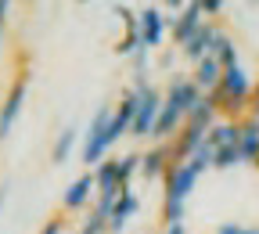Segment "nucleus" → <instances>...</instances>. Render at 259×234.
<instances>
[{"label":"nucleus","mask_w":259,"mask_h":234,"mask_svg":"<svg viewBox=\"0 0 259 234\" xmlns=\"http://www.w3.org/2000/svg\"><path fill=\"white\" fill-rule=\"evenodd\" d=\"M252 90H255V83L245 72V65H234V69L223 72L220 87L209 94V101L216 105L220 115H227L231 123H241L248 115V108H252Z\"/></svg>","instance_id":"1"},{"label":"nucleus","mask_w":259,"mask_h":234,"mask_svg":"<svg viewBox=\"0 0 259 234\" xmlns=\"http://www.w3.org/2000/svg\"><path fill=\"white\" fill-rule=\"evenodd\" d=\"M108 123H112V108H97L94 119H90V126H87V133H83L79 162L87 166L90 173L105 162V155H108V148H112V144H108Z\"/></svg>","instance_id":"2"},{"label":"nucleus","mask_w":259,"mask_h":234,"mask_svg":"<svg viewBox=\"0 0 259 234\" xmlns=\"http://www.w3.org/2000/svg\"><path fill=\"white\" fill-rule=\"evenodd\" d=\"M134 90L141 94V105H137V119H134L130 137H151V130L158 123V112H162V105H166V94H158L148 80H137Z\"/></svg>","instance_id":"3"},{"label":"nucleus","mask_w":259,"mask_h":234,"mask_svg":"<svg viewBox=\"0 0 259 234\" xmlns=\"http://www.w3.org/2000/svg\"><path fill=\"white\" fill-rule=\"evenodd\" d=\"M25 97H29V76L18 72L15 83L8 87L4 94V105H0V141H8V133L15 130V119L22 115V105H25Z\"/></svg>","instance_id":"4"},{"label":"nucleus","mask_w":259,"mask_h":234,"mask_svg":"<svg viewBox=\"0 0 259 234\" xmlns=\"http://www.w3.org/2000/svg\"><path fill=\"white\" fill-rule=\"evenodd\" d=\"M202 25H205L202 4H198V0H187L184 11L169 18V36H173V44H177V47H184V44H191V40H194V32H198Z\"/></svg>","instance_id":"5"},{"label":"nucleus","mask_w":259,"mask_h":234,"mask_svg":"<svg viewBox=\"0 0 259 234\" xmlns=\"http://www.w3.org/2000/svg\"><path fill=\"white\" fill-rule=\"evenodd\" d=\"M137 105H141V94L137 90H122L119 105L112 108V123H108V144H115L122 133L134 130V119H137Z\"/></svg>","instance_id":"6"},{"label":"nucleus","mask_w":259,"mask_h":234,"mask_svg":"<svg viewBox=\"0 0 259 234\" xmlns=\"http://www.w3.org/2000/svg\"><path fill=\"white\" fill-rule=\"evenodd\" d=\"M205 97H209V94H205L198 83H194L191 76H173V80H169V90H166V101L180 105V108H184V115H191L194 108L205 101Z\"/></svg>","instance_id":"7"},{"label":"nucleus","mask_w":259,"mask_h":234,"mask_svg":"<svg viewBox=\"0 0 259 234\" xmlns=\"http://www.w3.org/2000/svg\"><path fill=\"white\" fill-rule=\"evenodd\" d=\"M166 32H169V18H166V11L155 8V4L141 8V40H144V47H148V51L162 47Z\"/></svg>","instance_id":"8"},{"label":"nucleus","mask_w":259,"mask_h":234,"mask_svg":"<svg viewBox=\"0 0 259 234\" xmlns=\"http://www.w3.org/2000/svg\"><path fill=\"white\" fill-rule=\"evenodd\" d=\"M162 180H166V198H173V202H187V194L194 191V184H198V173H194L191 162H173L169 173Z\"/></svg>","instance_id":"9"},{"label":"nucleus","mask_w":259,"mask_h":234,"mask_svg":"<svg viewBox=\"0 0 259 234\" xmlns=\"http://www.w3.org/2000/svg\"><path fill=\"white\" fill-rule=\"evenodd\" d=\"M94 194H97V180H94V173H83V177H76L69 187H65V194H61V209H65V213H79V209L90 206Z\"/></svg>","instance_id":"10"},{"label":"nucleus","mask_w":259,"mask_h":234,"mask_svg":"<svg viewBox=\"0 0 259 234\" xmlns=\"http://www.w3.org/2000/svg\"><path fill=\"white\" fill-rule=\"evenodd\" d=\"M205 137H209V130H202V126H191V123H184V130L177 133V137L169 141V151H173V162H187L194 151H198L202 144H205Z\"/></svg>","instance_id":"11"},{"label":"nucleus","mask_w":259,"mask_h":234,"mask_svg":"<svg viewBox=\"0 0 259 234\" xmlns=\"http://www.w3.org/2000/svg\"><path fill=\"white\" fill-rule=\"evenodd\" d=\"M137 209H141L137 191H134V187H122L119 202H115V209H112V220H108V234H122V227L137 216Z\"/></svg>","instance_id":"12"},{"label":"nucleus","mask_w":259,"mask_h":234,"mask_svg":"<svg viewBox=\"0 0 259 234\" xmlns=\"http://www.w3.org/2000/svg\"><path fill=\"white\" fill-rule=\"evenodd\" d=\"M216 32H220V25H216V22H205L198 32H194V40L180 47V54H184L187 61H194V65H198L202 58H209V51H212V40H216Z\"/></svg>","instance_id":"13"},{"label":"nucleus","mask_w":259,"mask_h":234,"mask_svg":"<svg viewBox=\"0 0 259 234\" xmlns=\"http://www.w3.org/2000/svg\"><path fill=\"white\" fill-rule=\"evenodd\" d=\"M169 166H173V151H169V144H155L151 151H144L141 173H144L148 180H155V177H166V173H169Z\"/></svg>","instance_id":"14"},{"label":"nucleus","mask_w":259,"mask_h":234,"mask_svg":"<svg viewBox=\"0 0 259 234\" xmlns=\"http://www.w3.org/2000/svg\"><path fill=\"white\" fill-rule=\"evenodd\" d=\"M205 144L212 148V151H220V148H231V144H241V123H231V119H220L212 130H209V137H205Z\"/></svg>","instance_id":"15"},{"label":"nucleus","mask_w":259,"mask_h":234,"mask_svg":"<svg viewBox=\"0 0 259 234\" xmlns=\"http://www.w3.org/2000/svg\"><path fill=\"white\" fill-rule=\"evenodd\" d=\"M223 72H227V69H223V65H220V61H216V58L209 54V58H202L198 65H194V76H191V80H194V83H198V87H202L205 94H212V90L220 87V80H223Z\"/></svg>","instance_id":"16"},{"label":"nucleus","mask_w":259,"mask_h":234,"mask_svg":"<svg viewBox=\"0 0 259 234\" xmlns=\"http://www.w3.org/2000/svg\"><path fill=\"white\" fill-rule=\"evenodd\" d=\"M241 162H248V166H255V159H259V119L255 115H245L241 119Z\"/></svg>","instance_id":"17"},{"label":"nucleus","mask_w":259,"mask_h":234,"mask_svg":"<svg viewBox=\"0 0 259 234\" xmlns=\"http://www.w3.org/2000/svg\"><path fill=\"white\" fill-rule=\"evenodd\" d=\"M220 65H223V69H234V65H241L238 61V44H234V36H231V32H216V40H212V51H209Z\"/></svg>","instance_id":"18"},{"label":"nucleus","mask_w":259,"mask_h":234,"mask_svg":"<svg viewBox=\"0 0 259 234\" xmlns=\"http://www.w3.org/2000/svg\"><path fill=\"white\" fill-rule=\"evenodd\" d=\"M76 141H79V130L76 126H65L58 137H54V148H51V162H69V155H72V148H76Z\"/></svg>","instance_id":"19"},{"label":"nucleus","mask_w":259,"mask_h":234,"mask_svg":"<svg viewBox=\"0 0 259 234\" xmlns=\"http://www.w3.org/2000/svg\"><path fill=\"white\" fill-rule=\"evenodd\" d=\"M94 180H97V194H105V191H122L119 170H115V159H105L101 166H97V170H94Z\"/></svg>","instance_id":"20"},{"label":"nucleus","mask_w":259,"mask_h":234,"mask_svg":"<svg viewBox=\"0 0 259 234\" xmlns=\"http://www.w3.org/2000/svg\"><path fill=\"white\" fill-rule=\"evenodd\" d=\"M141 162H144V155H137V151H126V155L115 159V170H119V184L122 187H130V180L141 173Z\"/></svg>","instance_id":"21"},{"label":"nucleus","mask_w":259,"mask_h":234,"mask_svg":"<svg viewBox=\"0 0 259 234\" xmlns=\"http://www.w3.org/2000/svg\"><path fill=\"white\" fill-rule=\"evenodd\" d=\"M187 123H191V126H202V130H212V126L220 123V112H216V105L205 97V101H202L198 108H194V112L187 115Z\"/></svg>","instance_id":"22"},{"label":"nucleus","mask_w":259,"mask_h":234,"mask_svg":"<svg viewBox=\"0 0 259 234\" xmlns=\"http://www.w3.org/2000/svg\"><path fill=\"white\" fill-rule=\"evenodd\" d=\"M238 162H241V148L231 144V148H220V151H216L212 170H231V166H238Z\"/></svg>","instance_id":"23"},{"label":"nucleus","mask_w":259,"mask_h":234,"mask_svg":"<svg viewBox=\"0 0 259 234\" xmlns=\"http://www.w3.org/2000/svg\"><path fill=\"white\" fill-rule=\"evenodd\" d=\"M162 223H166V227H177V223H184V202H173V198H162Z\"/></svg>","instance_id":"24"},{"label":"nucleus","mask_w":259,"mask_h":234,"mask_svg":"<svg viewBox=\"0 0 259 234\" xmlns=\"http://www.w3.org/2000/svg\"><path fill=\"white\" fill-rule=\"evenodd\" d=\"M79 234H108V216H101V213H90V216L83 220Z\"/></svg>","instance_id":"25"},{"label":"nucleus","mask_w":259,"mask_h":234,"mask_svg":"<svg viewBox=\"0 0 259 234\" xmlns=\"http://www.w3.org/2000/svg\"><path fill=\"white\" fill-rule=\"evenodd\" d=\"M198 4H202V15H205L209 22L223 15V4H220V0H198Z\"/></svg>","instance_id":"26"},{"label":"nucleus","mask_w":259,"mask_h":234,"mask_svg":"<svg viewBox=\"0 0 259 234\" xmlns=\"http://www.w3.org/2000/svg\"><path fill=\"white\" fill-rule=\"evenodd\" d=\"M8 15H11V4L0 0V51H4V32H8Z\"/></svg>","instance_id":"27"},{"label":"nucleus","mask_w":259,"mask_h":234,"mask_svg":"<svg viewBox=\"0 0 259 234\" xmlns=\"http://www.w3.org/2000/svg\"><path fill=\"white\" fill-rule=\"evenodd\" d=\"M61 227H65V223H61V216H51V220H47L36 234H61Z\"/></svg>","instance_id":"28"},{"label":"nucleus","mask_w":259,"mask_h":234,"mask_svg":"<svg viewBox=\"0 0 259 234\" xmlns=\"http://www.w3.org/2000/svg\"><path fill=\"white\" fill-rule=\"evenodd\" d=\"M8 194H11V184L4 180V184H0V213H4V206H8Z\"/></svg>","instance_id":"29"},{"label":"nucleus","mask_w":259,"mask_h":234,"mask_svg":"<svg viewBox=\"0 0 259 234\" xmlns=\"http://www.w3.org/2000/svg\"><path fill=\"white\" fill-rule=\"evenodd\" d=\"M216 234H245V227H238V223H223Z\"/></svg>","instance_id":"30"},{"label":"nucleus","mask_w":259,"mask_h":234,"mask_svg":"<svg viewBox=\"0 0 259 234\" xmlns=\"http://www.w3.org/2000/svg\"><path fill=\"white\" fill-rule=\"evenodd\" d=\"M248 115L259 119V83H255V90H252V108H248Z\"/></svg>","instance_id":"31"},{"label":"nucleus","mask_w":259,"mask_h":234,"mask_svg":"<svg viewBox=\"0 0 259 234\" xmlns=\"http://www.w3.org/2000/svg\"><path fill=\"white\" fill-rule=\"evenodd\" d=\"M166 234H187V227H184V223H177V227H166Z\"/></svg>","instance_id":"32"},{"label":"nucleus","mask_w":259,"mask_h":234,"mask_svg":"<svg viewBox=\"0 0 259 234\" xmlns=\"http://www.w3.org/2000/svg\"><path fill=\"white\" fill-rule=\"evenodd\" d=\"M245 234H259V230H248V227H245Z\"/></svg>","instance_id":"33"},{"label":"nucleus","mask_w":259,"mask_h":234,"mask_svg":"<svg viewBox=\"0 0 259 234\" xmlns=\"http://www.w3.org/2000/svg\"><path fill=\"white\" fill-rule=\"evenodd\" d=\"M255 170H259V159H255Z\"/></svg>","instance_id":"34"}]
</instances>
